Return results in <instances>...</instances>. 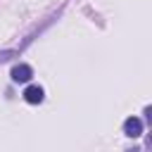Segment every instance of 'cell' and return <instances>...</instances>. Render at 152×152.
I'll list each match as a JSON object with an SVG mask.
<instances>
[{
    "label": "cell",
    "mask_w": 152,
    "mask_h": 152,
    "mask_svg": "<svg viewBox=\"0 0 152 152\" xmlns=\"http://www.w3.org/2000/svg\"><path fill=\"white\" fill-rule=\"evenodd\" d=\"M10 76H12L14 83H28L31 76H33V69H31L28 64H17V66H12Z\"/></svg>",
    "instance_id": "obj_1"
},
{
    "label": "cell",
    "mask_w": 152,
    "mask_h": 152,
    "mask_svg": "<svg viewBox=\"0 0 152 152\" xmlns=\"http://www.w3.org/2000/svg\"><path fill=\"white\" fill-rule=\"evenodd\" d=\"M24 100H26L28 104H40V102L45 100V90H43V86H28V88L24 90Z\"/></svg>",
    "instance_id": "obj_2"
},
{
    "label": "cell",
    "mask_w": 152,
    "mask_h": 152,
    "mask_svg": "<svg viewBox=\"0 0 152 152\" xmlns=\"http://www.w3.org/2000/svg\"><path fill=\"white\" fill-rule=\"evenodd\" d=\"M124 133H126L128 138H138V135H142V121H140L138 116H128V119L124 121Z\"/></svg>",
    "instance_id": "obj_3"
}]
</instances>
